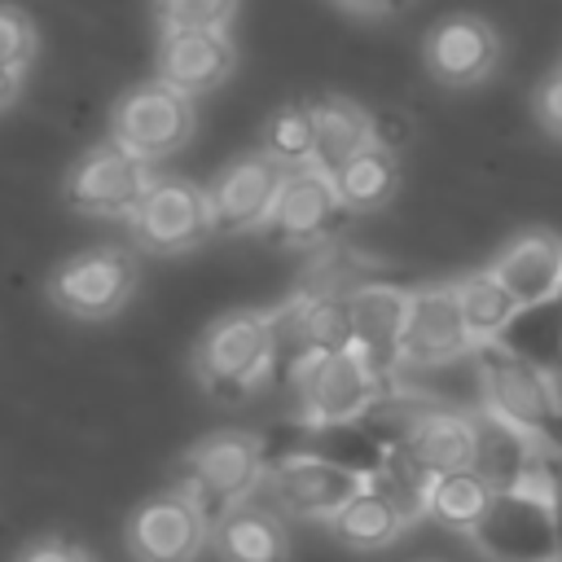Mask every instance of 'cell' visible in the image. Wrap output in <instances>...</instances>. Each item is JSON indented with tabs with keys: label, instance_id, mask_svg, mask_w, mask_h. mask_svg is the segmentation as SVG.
Here are the masks:
<instances>
[{
	"label": "cell",
	"instance_id": "7c38bea8",
	"mask_svg": "<svg viewBox=\"0 0 562 562\" xmlns=\"http://www.w3.org/2000/svg\"><path fill=\"white\" fill-rule=\"evenodd\" d=\"M404 312L408 290L369 281L347 294V325H351V351L382 378L395 382V369L404 364Z\"/></svg>",
	"mask_w": 562,
	"mask_h": 562
},
{
	"label": "cell",
	"instance_id": "8d00e7d4",
	"mask_svg": "<svg viewBox=\"0 0 562 562\" xmlns=\"http://www.w3.org/2000/svg\"><path fill=\"white\" fill-rule=\"evenodd\" d=\"M18 88H22V70H4V66H0V110L13 105Z\"/></svg>",
	"mask_w": 562,
	"mask_h": 562
},
{
	"label": "cell",
	"instance_id": "d4e9b609",
	"mask_svg": "<svg viewBox=\"0 0 562 562\" xmlns=\"http://www.w3.org/2000/svg\"><path fill=\"white\" fill-rule=\"evenodd\" d=\"M290 334L299 360L321 351H347L351 325H347V294H303L290 307Z\"/></svg>",
	"mask_w": 562,
	"mask_h": 562
},
{
	"label": "cell",
	"instance_id": "4fadbf2b",
	"mask_svg": "<svg viewBox=\"0 0 562 562\" xmlns=\"http://www.w3.org/2000/svg\"><path fill=\"white\" fill-rule=\"evenodd\" d=\"M342 215L347 211L338 202L334 180L316 167H294V171H285L263 228L285 246H316L342 224Z\"/></svg>",
	"mask_w": 562,
	"mask_h": 562
},
{
	"label": "cell",
	"instance_id": "9a60e30c",
	"mask_svg": "<svg viewBox=\"0 0 562 562\" xmlns=\"http://www.w3.org/2000/svg\"><path fill=\"white\" fill-rule=\"evenodd\" d=\"M474 426V461L470 470L492 487V492H518V487H544V448L514 430L509 422L483 413H470Z\"/></svg>",
	"mask_w": 562,
	"mask_h": 562
},
{
	"label": "cell",
	"instance_id": "f1b7e54d",
	"mask_svg": "<svg viewBox=\"0 0 562 562\" xmlns=\"http://www.w3.org/2000/svg\"><path fill=\"white\" fill-rule=\"evenodd\" d=\"M312 149H316V119H312V105H303V101L281 105V110L263 123V154H268L281 171L312 167Z\"/></svg>",
	"mask_w": 562,
	"mask_h": 562
},
{
	"label": "cell",
	"instance_id": "603a6c76",
	"mask_svg": "<svg viewBox=\"0 0 562 562\" xmlns=\"http://www.w3.org/2000/svg\"><path fill=\"white\" fill-rule=\"evenodd\" d=\"M316 119V149H312V167L334 176L338 167H347L360 149H369V114L342 97H325L312 105Z\"/></svg>",
	"mask_w": 562,
	"mask_h": 562
},
{
	"label": "cell",
	"instance_id": "d590c367",
	"mask_svg": "<svg viewBox=\"0 0 562 562\" xmlns=\"http://www.w3.org/2000/svg\"><path fill=\"white\" fill-rule=\"evenodd\" d=\"M338 4H347L356 13H369V18H391V13H404L413 0H338Z\"/></svg>",
	"mask_w": 562,
	"mask_h": 562
},
{
	"label": "cell",
	"instance_id": "3957f363",
	"mask_svg": "<svg viewBox=\"0 0 562 562\" xmlns=\"http://www.w3.org/2000/svg\"><path fill=\"white\" fill-rule=\"evenodd\" d=\"M474 369H479L483 404L492 417L531 435L540 448L562 443V391H558L553 373L505 351L501 342L474 347Z\"/></svg>",
	"mask_w": 562,
	"mask_h": 562
},
{
	"label": "cell",
	"instance_id": "836d02e7",
	"mask_svg": "<svg viewBox=\"0 0 562 562\" xmlns=\"http://www.w3.org/2000/svg\"><path fill=\"white\" fill-rule=\"evenodd\" d=\"M18 562H97L88 549H79V544H70V540H57V536H48V540H35V544H26L22 553H18Z\"/></svg>",
	"mask_w": 562,
	"mask_h": 562
},
{
	"label": "cell",
	"instance_id": "f546056e",
	"mask_svg": "<svg viewBox=\"0 0 562 562\" xmlns=\"http://www.w3.org/2000/svg\"><path fill=\"white\" fill-rule=\"evenodd\" d=\"M237 0H154V18L167 31H224Z\"/></svg>",
	"mask_w": 562,
	"mask_h": 562
},
{
	"label": "cell",
	"instance_id": "5bb4252c",
	"mask_svg": "<svg viewBox=\"0 0 562 562\" xmlns=\"http://www.w3.org/2000/svg\"><path fill=\"white\" fill-rule=\"evenodd\" d=\"M285 171L268 158V154H246L237 162H228L206 202H211V233H250L268 224V211L277 202Z\"/></svg>",
	"mask_w": 562,
	"mask_h": 562
},
{
	"label": "cell",
	"instance_id": "ba28073f",
	"mask_svg": "<svg viewBox=\"0 0 562 562\" xmlns=\"http://www.w3.org/2000/svg\"><path fill=\"white\" fill-rule=\"evenodd\" d=\"M263 487H268V496L281 514L329 522L364 487V479H356L351 470H342V465H334L316 452H290V457L268 465Z\"/></svg>",
	"mask_w": 562,
	"mask_h": 562
},
{
	"label": "cell",
	"instance_id": "83f0119b",
	"mask_svg": "<svg viewBox=\"0 0 562 562\" xmlns=\"http://www.w3.org/2000/svg\"><path fill=\"white\" fill-rule=\"evenodd\" d=\"M487 505H492V487L474 470H448L426 483V514L439 518L443 527L470 531Z\"/></svg>",
	"mask_w": 562,
	"mask_h": 562
},
{
	"label": "cell",
	"instance_id": "d6986e66",
	"mask_svg": "<svg viewBox=\"0 0 562 562\" xmlns=\"http://www.w3.org/2000/svg\"><path fill=\"white\" fill-rule=\"evenodd\" d=\"M233 70V44L224 31H167L158 48V79L184 97L211 92Z\"/></svg>",
	"mask_w": 562,
	"mask_h": 562
},
{
	"label": "cell",
	"instance_id": "e575fe53",
	"mask_svg": "<svg viewBox=\"0 0 562 562\" xmlns=\"http://www.w3.org/2000/svg\"><path fill=\"white\" fill-rule=\"evenodd\" d=\"M540 119H544V127L553 132V136H562V70H553L549 79H544V88H540Z\"/></svg>",
	"mask_w": 562,
	"mask_h": 562
},
{
	"label": "cell",
	"instance_id": "1f68e13d",
	"mask_svg": "<svg viewBox=\"0 0 562 562\" xmlns=\"http://www.w3.org/2000/svg\"><path fill=\"white\" fill-rule=\"evenodd\" d=\"M408 140H413V123H408L400 110H378V114H369V145L395 154V149L408 145Z\"/></svg>",
	"mask_w": 562,
	"mask_h": 562
},
{
	"label": "cell",
	"instance_id": "e0dca14e",
	"mask_svg": "<svg viewBox=\"0 0 562 562\" xmlns=\"http://www.w3.org/2000/svg\"><path fill=\"white\" fill-rule=\"evenodd\" d=\"M474 351L470 329L461 321L452 285H426L408 290L404 312V364H448L457 356Z\"/></svg>",
	"mask_w": 562,
	"mask_h": 562
},
{
	"label": "cell",
	"instance_id": "52a82bcc",
	"mask_svg": "<svg viewBox=\"0 0 562 562\" xmlns=\"http://www.w3.org/2000/svg\"><path fill=\"white\" fill-rule=\"evenodd\" d=\"M474 544L492 562H558V536L544 492H492V505L470 527Z\"/></svg>",
	"mask_w": 562,
	"mask_h": 562
},
{
	"label": "cell",
	"instance_id": "4dcf8cb0",
	"mask_svg": "<svg viewBox=\"0 0 562 562\" xmlns=\"http://www.w3.org/2000/svg\"><path fill=\"white\" fill-rule=\"evenodd\" d=\"M35 53V26L26 22V13L0 4V66L4 70H22Z\"/></svg>",
	"mask_w": 562,
	"mask_h": 562
},
{
	"label": "cell",
	"instance_id": "7402d4cb",
	"mask_svg": "<svg viewBox=\"0 0 562 562\" xmlns=\"http://www.w3.org/2000/svg\"><path fill=\"white\" fill-rule=\"evenodd\" d=\"M408 527V514L378 487V483H364L334 518H329V531L334 540H342L347 549H386L391 540H400V531Z\"/></svg>",
	"mask_w": 562,
	"mask_h": 562
},
{
	"label": "cell",
	"instance_id": "484cf974",
	"mask_svg": "<svg viewBox=\"0 0 562 562\" xmlns=\"http://www.w3.org/2000/svg\"><path fill=\"white\" fill-rule=\"evenodd\" d=\"M457 294V307H461V321L470 329V342L483 347V342H496L505 334V325L518 316V303L509 299V290L487 272H470L452 285Z\"/></svg>",
	"mask_w": 562,
	"mask_h": 562
},
{
	"label": "cell",
	"instance_id": "8fae6325",
	"mask_svg": "<svg viewBox=\"0 0 562 562\" xmlns=\"http://www.w3.org/2000/svg\"><path fill=\"white\" fill-rule=\"evenodd\" d=\"M132 233L149 250H193L211 237V202L193 180H154L132 211Z\"/></svg>",
	"mask_w": 562,
	"mask_h": 562
},
{
	"label": "cell",
	"instance_id": "7a4b0ae2",
	"mask_svg": "<svg viewBox=\"0 0 562 562\" xmlns=\"http://www.w3.org/2000/svg\"><path fill=\"white\" fill-rule=\"evenodd\" d=\"M268 465H272V457H268V443L259 435L215 430L184 452L180 474H176V492H184L193 501V509L206 522H215L228 509L246 505L263 487Z\"/></svg>",
	"mask_w": 562,
	"mask_h": 562
},
{
	"label": "cell",
	"instance_id": "6da1fadb",
	"mask_svg": "<svg viewBox=\"0 0 562 562\" xmlns=\"http://www.w3.org/2000/svg\"><path fill=\"white\" fill-rule=\"evenodd\" d=\"M277 369V316L268 312H228L193 347V373L202 391L220 404H241L268 386Z\"/></svg>",
	"mask_w": 562,
	"mask_h": 562
},
{
	"label": "cell",
	"instance_id": "5b68a950",
	"mask_svg": "<svg viewBox=\"0 0 562 562\" xmlns=\"http://www.w3.org/2000/svg\"><path fill=\"white\" fill-rule=\"evenodd\" d=\"M193 123H198L193 101L158 79V83H140L119 97L110 114V140L140 162H158L189 145Z\"/></svg>",
	"mask_w": 562,
	"mask_h": 562
},
{
	"label": "cell",
	"instance_id": "9c48e42d",
	"mask_svg": "<svg viewBox=\"0 0 562 562\" xmlns=\"http://www.w3.org/2000/svg\"><path fill=\"white\" fill-rule=\"evenodd\" d=\"M211 522L193 509L184 492H154L127 518V553L132 562H198L206 549Z\"/></svg>",
	"mask_w": 562,
	"mask_h": 562
},
{
	"label": "cell",
	"instance_id": "44dd1931",
	"mask_svg": "<svg viewBox=\"0 0 562 562\" xmlns=\"http://www.w3.org/2000/svg\"><path fill=\"white\" fill-rule=\"evenodd\" d=\"M211 540L220 562H290V536L277 509L268 505H237L211 522Z\"/></svg>",
	"mask_w": 562,
	"mask_h": 562
},
{
	"label": "cell",
	"instance_id": "2e32d148",
	"mask_svg": "<svg viewBox=\"0 0 562 562\" xmlns=\"http://www.w3.org/2000/svg\"><path fill=\"white\" fill-rule=\"evenodd\" d=\"M422 53H426V70L443 88H470L492 75V66L501 57V40H496L492 22H483L474 13H452L430 26Z\"/></svg>",
	"mask_w": 562,
	"mask_h": 562
},
{
	"label": "cell",
	"instance_id": "8992f818",
	"mask_svg": "<svg viewBox=\"0 0 562 562\" xmlns=\"http://www.w3.org/2000/svg\"><path fill=\"white\" fill-rule=\"evenodd\" d=\"M136 294V259L114 246H92L70 255L48 277V299L79 321H110Z\"/></svg>",
	"mask_w": 562,
	"mask_h": 562
},
{
	"label": "cell",
	"instance_id": "277c9868",
	"mask_svg": "<svg viewBox=\"0 0 562 562\" xmlns=\"http://www.w3.org/2000/svg\"><path fill=\"white\" fill-rule=\"evenodd\" d=\"M294 391H299V422L312 426V430H321V426L360 422L391 391V382H382L347 347V351H321V356L299 360Z\"/></svg>",
	"mask_w": 562,
	"mask_h": 562
},
{
	"label": "cell",
	"instance_id": "cb8c5ba5",
	"mask_svg": "<svg viewBox=\"0 0 562 562\" xmlns=\"http://www.w3.org/2000/svg\"><path fill=\"white\" fill-rule=\"evenodd\" d=\"M505 351L540 364L544 373L562 369V285L553 299L536 303V307H518V316L505 325V334L496 338Z\"/></svg>",
	"mask_w": 562,
	"mask_h": 562
},
{
	"label": "cell",
	"instance_id": "4316f807",
	"mask_svg": "<svg viewBox=\"0 0 562 562\" xmlns=\"http://www.w3.org/2000/svg\"><path fill=\"white\" fill-rule=\"evenodd\" d=\"M334 189H338V202L342 211H378L391 202L395 184H400V167H395V154L369 145L360 149L347 167H338L334 176Z\"/></svg>",
	"mask_w": 562,
	"mask_h": 562
},
{
	"label": "cell",
	"instance_id": "d6a6232c",
	"mask_svg": "<svg viewBox=\"0 0 562 562\" xmlns=\"http://www.w3.org/2000/svg\"><path fill=\"white\" fill-rule=\"evenodd\" d=\"M544 501L553 514V536H558V562H562V443L544 448Z\"/></svg>",
	"mask_w": 562,
	"mask_h": 562
},
{
	"label": "cell",
	"instance_id": "ac0fdd59",
	"mask_svg": "<svg viewBox=\"0 0 562 562\" xmlns=\"http://www.w3.org/2000/svg\"><path fill=\"white\" fill-rule=\"evenodd\" d=\"M395 452H404L422 474H448V470H470L474 461V426L470 413H452L439 404H422L408 430L400 435Z\"/></svg>",
	"mask_w": 562,
	"mask_h": 562
},
{
	"label": "cell",
	"instance_id": "30bf717a",
	"mask_svg": "<svg viewBox=\"0 0 562 562\" xmlns=\"http://www.w3.org/2000/svg\"><path fill=\"white\" fill-rule=\"evenodd\" d=\"M149 171L140 158L119 149L114 140L92 145L66 176V198L83 215H132L149 189Z\"/></svg>",
	"mask_w": 562,
	"mask_h": 562
},
{
	"label": "cell",
	"instance_id": "ffe728a7",
	"mask_svg": "<svg viewBox=\"0 0 562 562\" xmlns=\"http://www.w3.org/2000/svg\"><path fill=\"white\" fill-rule=\"evenodd\" d=\"M492 277L509 290V299L518 307H536V303L553 299L558 285H562V237H553V233H527V237H518L492 263Z\"/></svg>",
	"mask_w": 562,
	"mask_h": 562
}]
</instances>
